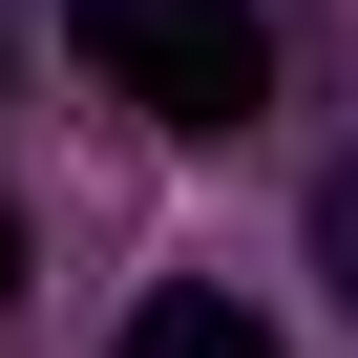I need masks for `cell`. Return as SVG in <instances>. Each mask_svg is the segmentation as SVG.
Segmentation results:
<instances>
[{"label": "cell", "mask_w": 358, "mask_h": 358, "mask_svg": "<svg viewBox=\"0 0 358 358\" xmlns=\"http://www.w3.org/2000/svg\"><path fill=\"white\" fill-rule=\"evenodd\" d=\"M64 22H85V64L148 127H253L274 106V22H253V0H64Z\"/></svg>", "instance_id": "cell-1"}, {"label": "cell", "mask_w": 358, "mask_h": 358, "mask_svg": "<svg viewBox=\"0 0 358 358\" xmlns=\"http://www.w3.org/2000/svg\"><path fill=\"white\" fill-rule=\"evenodd\" d=\"M127 358H274V316H253V295H148Z\"/></svg>", "instance_id": "cell-2"}, {"label": "cell", "mask_w": 358, "mask_h": 358, "mask_svg": "<svg viewBox=\"0 0 358 358\" xmlns=\"http://www.w3.org/2000/svg\"><path fill=\"white\" fill-rule=\"evenodd\" d=\"M0 295H22V211H0Z\"/></svg>", "instance_id": "cell-4"}, {"label": "cell", "mask_w": 358, "mask_h": 358, "mask_svg": "<svg viewBox=\"0 0 358 358\" xmlns=\"http://www.w3.org/2000/svg\"><path fill=\"white\" fill-rule=\"evenodd\" d=\"M316 253H337V295H358V148H337V190H316Z\"/></svg>", "instance_id": "cell-3"}]
</instances>
